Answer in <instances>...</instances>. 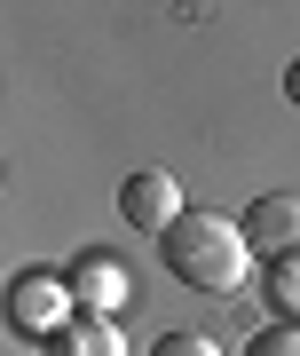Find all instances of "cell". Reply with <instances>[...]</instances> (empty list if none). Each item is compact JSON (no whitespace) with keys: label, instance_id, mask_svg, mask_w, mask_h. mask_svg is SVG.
<instances>
[{"label":"cell","instance_id":"cell-5","mask_svg":"<svg viewBox=\"0 0 300 356\" xmlns=\"http://www.w3.org/2000/svg\"><path fill=\"white\" fill-rule=\"evenodd\" d=\"M63 285H72L79 317H111V309L126 301V261H119V254H79Z\"/></svg>","mask_w":300,"mask_h":356},{"label":"cell","instance_id":"cell-7","mask_svg":"<svg viewBox=\"0 0 300 356\" xmlns=\"http://www.w3.org/2000/svg\"><path fill=\"white\" fill-rule=\"evenodd\" d=\"M238 356H300V325H269V332H253Z\"/></svg>","mask_w":300,"mask_h":356},{"label":"cell","instance_id":"cell-1","mask_svg":"<svg viewBox=\"0 0 300 356\" xmlns=\"http://www.w3.org/2000/svg\"><path fill=\"white\" fill-rule=\"evenodd\" d=\"M158 245H166V269H174L182 285H198V293H238V285H245V261H253L245 222L206 214V206H190Z\"/></svg>","mask_w":300,"mask_h":356},{"label":"cell","instance_id":"cell-8","mask_svg":"<svg viewBox=\"0 0 300 356\" xmlns=\"http://www.w3.org/2000/svg\"><path fill=\"white\" fill-rule=\"evenodd\" d=\"M150 356H222V348H213L206 332H166V341L150 348Z\"/></svg>","mask_w":300,"mask_h":356},{"label":"cell","instance_id":"cell-3","mask_svg":"<svg viewBox=\"0 0 300 356\" xmlns=\"http://www.w3.org/2000/svg\"><path fill=\"white\" fill-rule=\"evenodd\" d=\"M245 245H253V261L300 269V198H292V191L253 198V206H245Z\"/></svg>","mask_w":300,"mask_h":356},{"label":"cell","instance_id":"cell-10","mask_svg":"<svg viewBox=\"0 0 300 356\" xmlns=\"http://www.w3.org/2000/svg\"><path fill=\"white\" fill-rule=\"evenodd\" d=\"M285 103H292V111H300V56H292V64H285Z\"/></svg>","mask_w":300,"mask_h":356},{"label":"cell","instance_id":"cell-9","mask_svg":"<svg viewBox=\"0 0 300 356\" xmlns=\"http://www.w3.org/2000/svg\"><path fill=\"white\" fill-rule=\"evenodd\" d=\"M276 309H285V325L300 317V269H276Z\"/></svg>","mask_w":300,"mask_h":356},{"label":"cell","instance_id":"cell-2","mask_svg":"<svg viewBox=\"0 0 300 356\" xmlns=\"http://www.w3.org/2000/svg\"><path fill=\"white\" fill-rule=\"evenodd\" d=\"M8 325L24 332V341L63 332V325H72V285L48 277V269H16V277H8Z\"/></svg>","mask_w":300,"mask_h":356},{"label":"cell","instance_id":"cell-4","mask_svg":"<svg viewBox=\"0 0 300 356\" xmlns=\"http://www.w3.org/2000/svg\"><path fill=\"white\" fill-rule=\"evenodd\" d=\"M119 214L150 229V238H166V229L182 222V191H174V175H158V166H142V175H126L119 182Z\"/></svg>","mask_w":300,"mask_h":356},{"label":"cell","instance_id":"cell-6","mask_svg":"<svg viewBox=\"0 0 300 356\" xmlns=\"http://www.w3.org/2000/svg\"><path fill=\"white\" fill-rule=\"evenodd\" d=\"M40 356H126V341H119L111 317H72L63 332H48V341H40Z\"/></svg>","mask_w":300,"mask_h":356}]
</instances>
